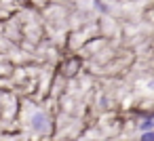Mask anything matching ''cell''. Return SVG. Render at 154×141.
I'll list each match as a JSON object with an SVG mask.
<instances>
[{
	"label": "cell",
	"mask_w": 154,
	"mask_h": 141,
	"mask_svg": "<svg viewBox=\"0 0 154 141\" xmlns=\"http://www.w3.org/2000/svg\"><path fill=\"white\" fill-rule=\"evenodd\" d=\"M32 126L36 130H45L47 128V116L45 114H34L32 116Z\"/></svg>",
	"instance_id": "6da1fadb"
},
{
	"label": "cell",
	"mask_w": 154,
	"mask_h": 141,
	"mask_svg": "<svg viewBox=\"0 0 154 141\" xmlns=\"http://www.w3.org/2000/svg\"><path fill=\"white\" fill-rule=\"evenodd\" d=\"M139 126H141V130H143V133H146L148 128H152V126H154V116H150V118H146L143 122H139Z\"/></svg>",
	"instance_id": "7a4b0ae2"
},
{
	"label": "cell",
	"mask_w": 154,
	"mask_h": 141,
	"mask_svg": "<svg viewBox=\"0 0 154 141\" xmlns=\"http://www.w3.org/2000/svg\"><path fill=\"white\" fill-rule=\"evenodd\" d=\"M141 141H154V133H150V130H146V133L141 135Z\"/></svg>",
	"instance_id": "3957f363"
}]
</instances>
